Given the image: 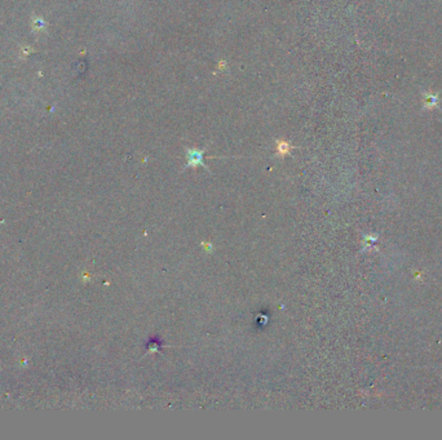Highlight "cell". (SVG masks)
<instances>
[{
  "label": "cell",
  "instance_id": "obj_1",
  "mask_svg": "<svg viewBox=\"0 0 442 440\" xmlns=\"http://www.w3.org/2000/svg\"><path fill=\"white\" fill-rule=\"evenodd\" d=\"M438 105V95L436 93H424L423 107L424 109H433Z\"/></svg>",
  "mask_w": 442,
  "mask_h": 440
}]
</instances>
